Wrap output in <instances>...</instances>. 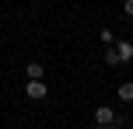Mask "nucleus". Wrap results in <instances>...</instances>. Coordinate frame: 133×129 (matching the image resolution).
Masks as SVG:
<instances>
[{"label": "nucleus", "instance_id": "nucleus-1", "mask_svg": "<svg viewBox=\"0 0 133 129\" xmlns=\"http://www.w3.org/2000/svg\"><path fill=\"white\" fill-rule=\"evenodd\" d=\"M25 94L32 98V101H42V98L49 94V87H46V84H42V80H28V87H25Z\"/></svg>", "mask_w": 133, "mask_h": 129}, {"label": "nucleus", "instance_id": "nucleus-2", "mask_svg": "<svg viewBox=\"0 0 133 129\" xmlns=\"http://www.w3.org/2000/svg\"><path fill=\"white\" fill-rule=\"evenodd\" d=\"M95 122L98 126H116V112L109 105H102V108H95Z\"/></svg>", "mask_w": 133, "mask_h": 129}, {"label": "nucleus", "instance_id": "nucleus-3", "mask_svg": "<svg viewBox=\"0 0 133 129\" xmlns=\"http://www.w3.org/2000/svg\"><path fill=\"white\" fill-rule=\"evenodd\" d=\"M25 73H28V80H42V77H46V66H42V63H28Z\"/></svg>", "mask_w": 133, "mask_h": 129}, {"label": "nucleus", "instance_id": "nucleus-4", "mask_svg": "<svg viewBox=\"0 0 133 129\" xmlns=\"http://www.w3.org/2000/svg\"><path fill=\"white\" fill-rule=\"evenodd\" d=\"M116 52H119V59H123V63L133 59V42H119V45H116Z\"/></svg>", "mask_w": 133, "mask_h": 129}, {"label": "nucleus", "instance_id": "nucleus-5", "mask_svg": "<svg viewBox=\"0 0 133 129\" xmlns=\"http://www.w3.org/2000/svg\"><path fill=\"white\" fill-rule=\"evenodd\" d=\"M105 63H109V66H119V52H116V49H105Z\"/></svg>", "mask_w": 133, "mask_h": 129}, {"label": "nucleus", "instance_id": "nucleus-6", "mask_svg": "<svg viewBox=\"0 0 133 129\" xmlns=\"http://www.w3.org/2000/svg\"><path fill=\"white\" fill-rule=\"evenodd\" d=\"M119 101H133V84H123L119 87Z\"/></svg>", "mask_w": 133, "mask_h": 129}, {"label": "nucleus", "instance_id": "nucleus-7", "mask_svg": "<svg viewBox=\"0 0 133 129\" xmlns=\"http://www.w3.org/2000/svg\"><path fill=\"white\" fill-rule=\"evenodd\" d=\"M102 42H105V45H112V42H116V35L109 32V28H102Z\"/></svg>", "mask_w": 133, "mask_h": 129}, {"label": "nucleus", "instance_id": "nucleus-8", "mask_svg": "<svg viewBox=\"0 0 133 129\" xmlns=\"http://www.w3.org/2000/svg\"><path fill=\"white\" fill-rule=\"evenodd\" d=\"M123 11H126L130 18H133V0H126V4H123Z\"/></svg>", "mask_w": 133, "mask_h": 129}, {"label": "nucleus", "instance_id": "nucleus-9", "mask_svg": "<svg viewBox=\"0 0 133 129\" xmlns=\"http://www.w3.org/2000/svg\"><path fill=\"white\" fill-rule=\"evenodd\" d=\"M95 129H119V119H116V126H95Z\"/></svg>", "mask_w": 133, "mask_h": 129}]
</instances>
